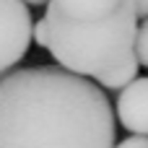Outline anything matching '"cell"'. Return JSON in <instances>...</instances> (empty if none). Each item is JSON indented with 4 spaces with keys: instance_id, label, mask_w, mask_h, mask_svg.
I'll list each match as a JSON object with an SVG mask.
<instances>
[{
    "instance_id": "1",
    "label": "cell",
    "mask_w": 148,
    "mask_h": 148,
    "mask_svg": "<svg viewBox=\"0 0 148 148\" xmlns=\"http://www.w3.org/2000/svg\"><path fill=\"white\" fill-rule=\"evenodd\" d=\"M114 112L99 83L60 65L0 81V148H114Z\"/></svg>"
},
{
    "instance_id": "2",
    "label": "cell",
    "mask_w": 148,
    "mask_h": 148,
    "mask_svg": "<svg viewBox=\"0 0 148 148\" xmlns=\"http://www.w3.org/2000/svg\"><path fill=\"white\" fill-rule=\"evenodd\" d=\"M49 26V55L55 62L75 75L99 78L120 60L135 52L138 10H127L104 23H70L57 16H44Z\"/></svg>"
},
{
    "instance_id": "3",
    "label": "cell",
    "mask_w": 148,
    "mask_h": 148,
    "mask_svg": "<svg viewBox=\"0 0 148 148\" xmlns=\"http://www.w3.org/2000/svg\"><path fill=\"white\" fill-rule=\"evenodd\" d=\"M34 21L23 0H0V81L26 57Z\"/></svg>"
},
{
    "instance_id": "4",
    "label": "cell",
    "mask_w": 148,
    "mask_h": 148,
    "mask_svg": "<svg viewBox=\"0 0 148 148\" xmlns=\"http://www.w3.org/2000/svg\"><path fill=\"white\" fill-rule=\"evenodd\" d=\"M127 10H138L135 0H49L47 16L70 23H104Z\"/></svg>"
},
{
    "instance_id": "5",
    "label": "cell",
    "mask_w": 148,
    "mask_h": 148,
    "mask_svg": "<svg viewBox=\"0 0 148 148\" xmlns=\"http://www.w3.org/2000/svg\"><path fill=\"white\" fill-rule=\"evenodd\" d=\"M117 120L133 135H148V78H135L117 96Z\"/></svg>"
},
{
    "instance_id": "6",
    "label": "cell",
    "mask_w": 148,
    "mask_h": 148,
    "mask_svg": "<svg viewBox=\"0 0 148 148\" xmlns=\"http://www.w3.org/2000/svg\"><path fill=\"white\" fill-rule=\"evenodd\" d=\"M138 68H140V60L135 52H130L125 60H120L112 70H107L104 75L96 78V83L101 88H109V91H122L125 86H130L135 78H138Z\"/></svg>"
},
{
    "instance_id": "7",
    "label": "cell",
    "mask_w": 148,
    "mask_h": 148,
    "mask_svg": "<svg viewBox=\"0 0 148 148\" xmlns=\"http://www.w3.org/2000/svg\"><path fill=\"white\" fill-rule=\"evenodd\" d=\"M135 55L140 60V65L148 68V18L140 21L138 26V36H135Z\"/></svg>"
},
{
    "instance_id": "8",
    "label": "cell",
    "mask_w": 148,
    "mask_h": 148,
    "mask_svg": "<svg viewBox=\"0 0 148 148\" xmlns=\"http://www.w3.org/2000/svg\"><path fill=\"white\" fill-rule=\"evenodd\" d=\"M34 42L36 47H49V26H47V18H39L34 21Z\"/></svg>"
},
{
    "instance_id": "9",
    "label": "cell",
    "mask_w": 148,
    "mask_h": 148,
    "mask_svg": "<svg viewBox=\"0 0 148 148\" xmlns=\"http://www.w3.org/2000/svg\"><path fill=\"white\" fill-rule=\"evenodd\" d=\"M114 148H148V135H130Z\"/></svg>"
},
{
    "instance_id": "10",
    "label": "cell",
    "mask_w": 148,
    "mask_h": 148,
    "mask_svg": "<svg viewBox=\"0 0 148 148\" xmlns=\"http://www.w3.org/2000/svg\"><path fill=\"white\" fill-rule=\"evenodd\" d=\"M135 8H138L140 21H143V18H148V0H135Z\"/></svg>"
},
{
    "instance_id": "11",
    "label": "cell",
    "mask_w": 148,
    "mask_h": 148,
    "mask_svg": "<svg viewBox=\"0 0 148 148\" xmlns=\"http://www.w3.org/2000/svg\"><path fill=\"white\" fill-rule=\"evenodd\" d=\"M23 3H26V5H39V8H42V5H47L49 0H23Z\"/></svg>"
}]
</instances>
